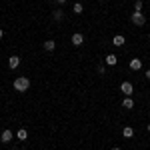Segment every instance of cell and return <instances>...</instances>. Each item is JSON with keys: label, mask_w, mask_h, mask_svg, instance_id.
<instances>
[{"label": "cell", "mask_w": 150, "mask_h": 150, "mask_svg": "<svg viewBox=\"0 0 150 150\" xmlns=\"http://www.w3.org/2000/svg\"><path fill=\"white\" fill-rule=\"evenodd\" d=\"M148 40H150V34H148Z\"/></svg>", "instance_id": "obj_23"}, {"label": "cell", "mask_w": 150, "mask_h": 150, "mask_svg": "<svg viewBox=\"0 0 150 150\" xmlns=\"http://www.w3.org/2000/svg\"><path fill=\"white\" fill-rule=\"evenodd\" d=\"M72 12H74V14H76V16H78V14H82V12H84V6H82L80 2H76V4H74V6H72Z\"/></svg>", "instance_id": "obj_14"}, {"label": "cell", "mask_w": 150, "mask_h": 150, "mask_svg": "<svg viewBox=\"0 0 150 150\" xmlns=\"http://www.w3.org/2000/svg\"><path fill=\"white\" fill-rule=\"evenodd\" d=\"M12 136H14V134H12V130H4V132L0 134V142H4V144H6V142H10V140H12Z\"/></svg>", "instance_id": "obj_8"}, {"label": "cell", "mask_w": 150, "mask_h": 150, "mask_svg": "<svg viewBox=\"0 0 150 150\" xmlns=\"http://www.w3.org/2000/svg\"><path fill=\"white\" fill-rule=\"evenodd\" d=\"M16 136H18V140H26L28 138V130H26V128H20V130L16 132Z\"/></svg>", "instance_id": "obj_13"}, {"label": "cell", "mask_w": 150, "mask_h": 150, "mask_svg": "<svg viewBox=\"0 0 150 150\" xmlns=\"http://www.w3.org/2000/svg\"><path fill=\"white\" fill-rule=\"evenodd\" d=\"M128 66H130V70H134V72H136V70L142 68V60H140V58H132Z\"/></svg>", "instance_id": "obj_6"}, {"label": "cell", "mask_w": 150, "mask_h": 150, "mask_svg": "<svg viewBox=\"0 0 150 150\" xmlns=\"http://www.w3.org/2000/svg\"><path fill=\"white\" fill-rule=\"evenodd\" d=\"M122 108H126V110H130V108H134V100H132L130 96H126V98L122 100Z\"/></svg>", "instance_id": "obj_10"}, {"label": "cell", "mask_w": 150, "mask_h": 150, "mask_svg": "<svg viewBox=\"0 0 150 150\" xmlns=\"http://www.w3.org/2000/svg\"><path fill=\"white\" fill-rule=\"evenodd\" d=\"M30 88V80L26 78V76H18L16 80H14V90L16 92H26Z\"/></svg>", "instance_id": "obj_1"}, {"label": "cell", "mask_w": 150, "mask_h": 150, "mask_svg": "<svg viewBox=\"0 0 150 150\" xmlns=\"http://www.w3.org/2000/svg\"><path fill=\"white\" fill-rule=\"evenodd\" d=\"M96 72H98L100 76H104V72H106V66H104V64H98V68H96Z\"/></svg>", "instance_id": "obj_17"}, {"label": "cell", "mask_w": 150, "mask_h": 150, "mask_svg": "<svg viewBox=\"0 0 150 150\" xmlns=\"http://www.w3.org/2000/svg\"><path fill=\"white\" fill-rule=\"evenodd\" d=\"M124 42H126V38H124L122 34H116L114 38H112V44H114V46H122Z\"/></svg>", "instance_id": "obj_9"}, {"label": "cell", "mask_w": 150, "mask_h": 150, "mask_svg": "<svg viewBox=\"0 0 150 150\" xmlns=\"http://www.w3.org/2000/svg\"><path fill=\"white\" fill-rule=\"evenodd\" d=\"M70 42H72V46H82V44H84V34H80V32L72 34Z\"/></svg>", "instance_id": "obj_4"}, {"label": "cell", "mask_w": 150, "mask_h": 150, "mask_svg": "<svg viewBox=\"0 0 150 150\" xmlns=\"http://www.w3.org/2000/svg\"><path fill=\"white\" fill-rule=\"evenodd\" d=\"M2 36H4V32H2V28H0V38H2Z\"/></svg>", "instance_id": "obj_20"}, {"label": "cell", "mask_w": 150, "mask_h": 150, "mask_svg": "<svg viewBox=\"0 0 150 150\" xmlns=\"http://www.w3.org/2000/svg\"><path fill=\"white\" fill-rule=\"evenodd\" d=\"M42 46H44V50H46V52H52V50L56 48V42H54V40H46Z\"/></svg>", "instance_id": "obj_11"}, {"label": "cell", "mask_w": 150, "mask_h": 150, "mask_svg": "<svg viewBox=\"0 0 150 150\" xmlns=\"http://www.w3.org/2000/svg\"><path fill=\"white\" fill-rule=\"evenodd\" d=\"M120 92L124 94V96H132V94H134L132 82H122V84H120Z\"/></svg>", "instance_id": "obj_3"}, {"label": "cell", "mask_w": 150, "mask_h": 150, "mask_svg": "<svg viewBox=\"0 0 150 150\" xmlns=\"http://www.w3.org/2000/svg\"><path fill=\"white\" fill-rule=\"evenodd\" d=\"M52 18H54L56 22H60V20L64 18V10H54L52 12Z\"/></svg>", "instance_id": "obj_15"}, {"label": "cell", "mask_w": 150, "mask_h": 150, "mask_svg": "<svg viewBox=\"0 0 150 150\" xmlns=\"http://www.w3.org/2000/svg\"><path fill=\"white\" fill-rule=\"evenodd\" d=\"M18 66H20V56H16V54H14V56L8 58V68H10V70H16Z\"/></svg>", "instance_id": "obj_5"}, {"label": "cell", "mask_w": 150, "mask_h": 150, "mask_svg": "<svg viewBox=\"0 0 150 150\" xmlns=\"http://www.w3.org/2000/svg\"><path fill=\"white\" fill-rule=\"evenodd\" d=\"M104 62H106V66H116L118 64V58H116V54H108V56L104 58Z\"/></svg>", "instance_id": "obj_7"}, {"label": "cell", "mask_w": 150, "mask_h": 150, "mask_svg": "<svg viewBox=\"0 0 150 150\" xmlns=\"http://www.w3.org/2000/svg\"><path fill=\"white\" fill-rule=\"evenodd\" d=\"M122 136H124V138H132V136H134V128L126 126L124 130H122Z\"/></svg>", "instance_id": "obj_12"}, {"label": "cell", "mask_w": 150, "mask_h": 150, "mask_svg": "<svg viewBox=\"0 0 150 150\" xmlns=\"http://www.w3.org/2000/svg\"><path fill=\"white\" fill-rule=\"evenodd\" d=\"M142 6H144L142 0H136V2H134V12H142Z\"/></svg>", "instance_id": "obj_16"}, {"label": "cell", "mask_w": 150, "mask_h": 150, "mask_svg": "<svg viewBox=\"0 0 150 150\" xmlns=\"http://www.w3.org/2000/svg\"><path fill=\"white\" fill-rule=\"evenodd\" d=\"M146 130H148V132H150V124H146Z\"/></svg>", "instance_id": "obj_21"}, {"label": "cell", "mask_w": 150, "mask_h": 150, "mask_svg": "<svg viewBox=\"0 0 150 150\" xmlns=\"http://www.w3.org/2000/svg\"><path fill=\"white\" fill-rule=\"evenodd\" d=\"M112 150H120V148H118V146H114V148H112Z\"/></svg>", "instance_id": "obj_22"}, {"label": "cell", "mask_w": 150, "mask_h": 150, "mask_svg": "<svg viewBox=\"0 0 150 150\" xmlns=\"http://www.w3.org/2000/svg\"><path fill=\"white\" fill-rule=\"evenodd\" d=\"M54 2H58V4H64V2H66V0H54Z\"/></svg>", "instance_id": "obj_19"}, {"label": "cell", "mask_w": 150, "mask_h": 150, "mask_svg": "<svg viewBox=\"0 0 150 150\" xmlns=\"http://www.w3.org/2000/svg\"><path fill=\"white\" fill-rule=\"evenodd\" d=\"M144 76H146V78L150 80V70H146V72H144Z\"/></svg>", "instance_id": "obj_18"}, {"label": "cell", "mask_w": 150, "mask_h": 150, "mask_svg": "<svg viewBox=\"0 0 150 150\" xmlns=\"http://www.w3.org/2000/svg\"><path fill=\"white\" fill-rule=\"evenodd\" d=\"M130 20H132V24H136V26H144V24H146V16H144L142 12H132Z\"/></svg>", "instance_id": "obj_2"}]
</instances>
